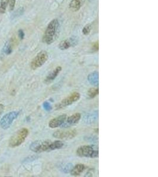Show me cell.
I'll list each match as a JSON object with an SVG mask.
<instances>
[{
    "label": "cell",
    "mask_w": 158,
    "mask_h": 177,
    "mask_svg": "<svg viewBox=\"0 0 158 177\" xmlns=\"http://www.w3.org/2000/svg\"><path fill=\"white\" fill-rule=\"evenodd\" d=\"M59 22L57 18L52 20L48 24L43 37V43L51 44L57 39L59 36Z\"/></svg>",
    "instance_id": "6da1fadb"
},
{
    "label": "cell",
    "mask_w": 158,
    "mask_h": 177,
    "mask_svg": "<svg viewBox=\"0 0 158 177\" xmlns=\"http://www.w3.org/2000/svg\"><path fill=\"white\" fill-rule=\"evenodd\" d=\"M76 155L80 157L96 158L98 157V147L94 145H87L79 147L76 151Z\"/></svg>",
    "instance_id": "7a4b0ae2"
},
{
    "label": "cell",
    "mask_w": 158,
    "mask_h": 177,
    "mask_svg": "<svg viewBox=\"0 0 158 177\" xmlns=\"http://www.w3.org/2000/svg\"><path fill=\"white\" fill-rule=\"evenodd\" d=\"M53 141L49 139L35 141L30 145V149L35 153H42L52 151Z\"/></svg>",
    "instance_id": "3957f363"
},
{
    "label": "cell",
    "mask_w": 158,
    "mask_h": 177,
    "mask_svg": "<svg viewBox=\"0 0 158 177\" xmlns=\"http://www.w3.org/2000/svg\"><path fill=\"white\" fill-rule=\"evenodd\" d=\"M29 130L27 128H22L17 131L11 137L9 141V146L14 148L21 145L29 135Z\"/></svg>",
    "instance_id": "277c9868"
},
{
    "label": "cell",
    "mask_w": 158,
    "mask_h": 177,
    "mask_svg": "<svg viewBox=\"0 0 158 177\" xmlns=\"http://www.w3.org/2000/svg\"><path fill=\"white\" fill-rule=\"evenodd\" d=\"M48 59V54L46 51L42 50L39 52L31 62L30 67L32 70H36L42 67Z\"/></svg>",
    "instance_id": "5b68a950"
},
{
    "label": "cell",
    "mask_w": 158,
    "mask_h": 177,
    "mask_svg": "<svg viewBox=\"0 0 158 177\" xmlns=\"http://www.w3.org/2000/svg\"><path fill=\"white\" fill-rule=\"evenodd\" d=\"M81 94L79 92H75L71 94L69 96L63 99L60 103H58L55 106V108L56 110L61 109L65 108L68 106L71 105L74 103L77 102L80 99Z\"/></svg>",
    "instance_id": "8992f818"
},
{
    "label": "cell",
    "mask_w": 158,
    "mask_h": 177,
    "mask_svg": "<svg viewBox=\"0 0 158 177\" xmlns=\"http://www.w3.org/2000/svg\"><path fill=\"white\" fill-rule=\"evenodd\" d=\"M20 114L19 111H12L5 114L0 120V126L3 129H7L10 128L12 123Z\"/></svg>",
    "instance_id": "52a82bcc"
},
{
    "label": "cell",
    "mask_w": 158,
    "mask_h": 177,
    "mask_svg": "<svg viewBox=\"0 0 158 177\" xmlns=\"http://www.w3.org/2000/svg\"><path fill=\"white\" fill-rule=\"evenodd\" d=\"M76 135L77 131L75 129H70L68 131H57L54 133L53 136L59 139H70L75 137Z\"/></svg>",
    "instance_id": "ba28073f"
},
{
    "label": "cell",
    "mask_w": 158,
    "mask_h": 177,
    "mask_svg": "<svg viewBox=\"0 0 158 177\" xmlns=\"http://www.w3.org/2000/svg\"><path fill=\"white\" fill-rule=\"evenodd\" d=\"M81 119V114L80 113H75L74 115L67 117L63 124L61 126L63 128H69L78 124Z\"/></svg>",
    "instance_id": "9c48e42d"
},
{
    "label": "cell",
    "mask_w": 158,
    "mask_h": 177,
    "mask_svg": "<svg viewBox=\"0 0 158 177\" xmlns=\"http://www.w3.org/2000/svg\"><path fill=\"white\" fill-rule=\"evenodd\" d=\"M67 117L68 115L67 114H63L51 119L49 122V126L52 129L61 126L67 119Z\"/></svg>",
    "instance_id": "30bf717a"
},
{
    "label": "cell",
    "mask_w": 158,
    "mask_h": 177,
    "mask_svg": "<svg viewBox=\"0 0 158 177\" xmlns=\"http://www.w3.org/2000/svg\"><path fill=\"white\" fill-rule=\"evenodd\" d=\"M62 68L61 66H57L54 70H53L45 79V82L46 84H50L54 81L57 76L62 71Z\"/></svg>",
    "instance_id": "8fae6325"
},
{
    "label": "cell",
    "mask_w": 158,
    "mask_h": 177,
    "mask_svg": "<svg viewBox=\"0 0 158 177\" xmlns=\"http://www.w3.org/2000/svg\"><path fill=\"white\" fill-rule=\"evenodd\" d=\"M85 1V0H71L69 3V8L72 11H78L82 7Z\"/></svg>",
    "instance_id": "7c38bea8"
},
{
    "label": "cell",
    "mask_w": 158,
    "mask_h": 177,
    "mask_svg": "<svg viewBox=\"0 0 158 177\" xmlns=\"http://www.w3.org/2000/svg\"><path fill=\"white\" fill-rule=\"evenodd\" d=\"M88 80L89 83L95 86L98 85L99 83V73L97 71L91 73L88 76Z\"/></svg>",
    "instance_id": "4fadbf2b"
},
{
    "label": "cell",
    "mask_w": 158,
    "mask_h": 177,
    "mask_svg": "<svg viewBox=\"0 0 158 177\" xmlns=\"http://www.w3.org/2000/svg\"><path fill=\"white\" fill-rule=\"evenodd\" d=\"M85 166L84 164H78L75 165L73 168H72L70 174L72 176H80L81 173L85 170Z\"/></svg>",
    "instance_id": "5bb4252c"
},
{
    "label": "cell",
    "mask_w": 158,
    "mask_h": 177,
    "mask_svg": "<svg viewBox=\"0 0 158 177\" xmlns=\"http://www.w3.org/2000/svg\"><path fill=\"white\" fill-rule=\"evenodd\" d=\"M98 118V112L87 114L84 117V122L85 124H93Z\"/></svg>",
    "instance_id": "9a60e30c"
},
{
    "label": "cell",
    "mask_w": 158,
    "mask_h": 177,
    "mask_svg": "<svg viewBox=\"0 0 158 177\" xmlns=\"http://www.w3.org/2000/svg\"><path fill=\"white\" fill-rule=\"evenodd\" d=\"M72 42H73V41H70L68 40H63L60 43L59 45V48L62 50H67L72 46Z\"/></svg>",
    "instance_id": "2e32d148"
},
{
    "label": "cell",
    "mask_w": 158,
    "mask_h": 177,
    "mask_svg": "<svg viewBox=\"0 0 158 177\" xmlns=\"http://www.w3.org/2000/svg\"><path fill=\"white\" fill-rule=\"evenodd\" d=\"M24 12V9L23 7L18 8L16 11H15L14 12L12 13V14L11 15V19L13 20V19H15L16 18L19 17V16L23 14Z\"/></svg>",
    "instance_id": "e0dca14e"
},
{
    "label": "cell",
    "mask_w": 158,
    "mask_h": 177,
    "mask_svg": "<svg viewBox=\"0 0 158 177\" xmlns=\"http://www.w3.org/2000/svg\"><path fill=\"white\" fill-rule=\"evenodd\" d=\"M12 51V43H11V40H9L8 42H7L5 45H4V47L3 48V51L4 52L5 54H10L11 53Z\"/></svg>",
    "instance_id": "ac0fdd59"
},
{
    "label": "cell",
    "mask_w": 158,
    "mask_h": 177,
    "mask_svg": "<svg viewBox=\"0 0 158 177\" xmlns=\"http://www.w3.org/2000/svg\"><path fill=\"white\" fill-rule=\"evenodd\" d=\"M99 93L98 88H91L88 92V95L90 98H94Z\"/></svg>",
    "instance_id": "d6986e66"
},
{
    "label": "cell",
    "mask_w": 158,
    "mask_h": 177,
    "mask_svg": "<svg viewBox=\"0 0 158 177\" xmlns=\"http://www.w3.org/2000/svg\"><path fill=\"white\" fill-rule=\"evenodd\" d=\"M8 1L9 0H1V4H0V13L1 14L5 13Z\"/></svg>",
    "instance_id": "ffe728a7"
},
{
    "label": "cell",
    "mask_w": 158,
    "mask_h": 177,
    "mask_svg": "<svg viewBox=\"0 0 158 177\" xmlns=\"http://www.w3.org/2000/svg\"><path fill=\"white\" fill-rule=\"evenodd\" d=\"M73 167L74 166L72 165V164H63V165L61 166V170H62V171L65 172V173H68V172H71Z\"/></svg>",
    "instance_id": "44dd1931"
},
{
    "label": "cell",
    "mask_w": 158,
    "mask_h": 177,
    "mask_svg": "<svg viewBox=\"0 0 158 177\" xmlns=\"http://www.w3.org/2000/svg\"><path fill=\"white\" fill-rule=\"evenodd\" d=\"M91 30V25L90 24L85 25L82 30V33L84 35H88Z\"/></svg>",
    "instance_id": "7402d4cb"
},
{
    "label": "cell",
    "mask_w": 158,
    "mask_h": 177,
    "mask_svg": "<svg viewBox=\"0 0 158 177\" xmlns=\"http://www.w3.org/2000/svg\"><path fill=\"white\" fill-rule=\"evenodd\" d=\"M16 4V0H10L9 1V8L10 11H12L14 8Z\"/></svg>",
    "instance_id": "603a6c76"
},
{
    "label": "cell",
    "mask_w": 158,
    "mask_h": 177,
    "mask_svg": "<svg viewBox=\"0 0 158 177\" xmlns=\"http://www.w3.org/2000/svg\"><path fill=\"white\" fill-rule=\"evenodd\" d=\"M43 107H44V108L45 109L46 111H49V110H50L51 109H52V107H51L50 103H49L47 102H45L43 103Z\"/></svg>",
    "instance_id": "cb8c5ba5"
},
{
    "label": "cell",
    "mask_w": 158,
    "mask_h": 177,
    "mask_svg": "<svg viewBox=\"0 0 158 177\" xmlns=\"http://www.w3.org/2000/svg\"><path fill=\"white\" fill-rule=\"evenodd\" d=\"M19 36L21 40H23L24 37V33L22 30H20L19 31Z\"/></svg>",
    "instance_id": "d4e9b609"
},
{
    "label": "cell",
    "mask_w": 158,
    "mask_h": 177,
    "mask_svg": "<svg viewBox=\"0 0 158 177\" xmlns=\"http://www.w3.org/2000/svg\"><path fill=\"white\" fill-rule=\"evenodd\" d=\"M4 109V106L3 104H0V115L3 113Z\"/></svg>",
    "instance_id": "484cf974"
},
{
    "label": "cell",
    "mask_w": 158,
    "mask_h": 177,
    "mask_svg": "<svg viewBox=\"0 0 158 177\" xmlns=\"http://www.w3.org/2000/svg\"><path fill=\"white\" fill-rule=\"evenodd\" d=\"M93 48L94 49L95 51H98V43L97 42V43H95L94 46H93Z\"/></svg>",
    "instance_id": "4316f807"
}]
</instances>
